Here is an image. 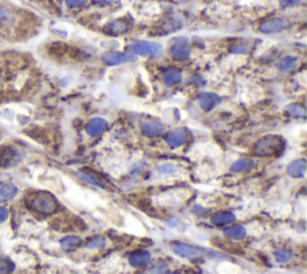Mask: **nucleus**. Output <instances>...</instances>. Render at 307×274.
<instances>
[{
	"label": "nucleus",
	"mask_w": 307,
	"mask_h": 274,
	"mask_svg": "<svg viewBox=\"0 0 307 274\" xmlns=\"http://www.w3.org/2000/svg\"><path fill=\"white\" fill-rule=\"evenodd\" d=\"M172 250L174 254H177L180 258L187 259V260H197V259H221L227 260L229 258L221 254L220 251L212 250V249H206L198 247V245L186 243V242H174L172 244Z\"/></svg>",
	"instance_id": "obj_1"
},
{
	"label": "nucleus",
	"mask_w": 307,
	"mask_h": 274,
	"mask_svg": "<svg viewBox=\"0 0 307 274\" xmlns=\"http://www.w3.org/2000/svg\"><path fill=\"white\" fill-rule=\"evenodd\" d=\"M29 207L39 215H52L58 211L59 202L52 194L41 191L30 198Z\"/></svg>",
	"instance_id": "obj_2"
},
{
	"label": "nucleus",
	"mask_w": 307,
	"mask_h": 274,
	"mask_svg": "<svg viewBox=\"0 0 307 274\" xmlns=\"http://www.w3.org/2000/svg\"><path fill=\"white\" fill-rule=\"evenodd\" d=\"M284 147V141L277 135H266L256 142L253 153L257 156H270L277 154Z\"/></svg>",
	"instance_id": "obj_3"
},
{
	"label": "nucleus",
	"mask_w": 307,
	"mask_h": 274,
	"mask_svg": "<svg viewBox=\"0 0 307 274\" xmlns=\"http://www.w3.org/2000/svg\"><path fill=\"white\" fill-rule=\"evenodd\" d=\"M126 49L128 52L137 56H158L161 52L162 46L156 42L150 41H135L128 45Z\"/></svg>",
	"instance_id": "obj_4"
},
{
	"label": "nucleus",
	"mask_w": 307,
	"mask_h": 274,
	"mask_svg": "<svg viewBox=\"0 0 307 274\" xmlns=\"http://www.w3.org/2000/svg\"><path fill=\"white\" fill-rule=\"evenodd\" d=\"M23 159V153L15 145H4L0 148V167L15 166Z\"/></svg>",
	"instance_id": "obj_5"
},
{
	"label": "nucleus",
	"mask_w": 307,
	"mask_h": 274,
	"mask_svg": "<svg viewBox=\"0 0 307 274\" xmlns=\"http://www.w3.org/2000/svg\"><path fill=\"white\" fill-rule=\"evenodd\" d=\"M190 44H188V40L185 36L176 39L172 46H170V56L177 62L186 60L190 57Z\"/></svg>",
	"instance_id": "obj_6"
},
{
	"label": "nucleus",
	"mask_w": 307,
	"mask_h": 274,
	"mask_svg": "<svg viewBox=\"0 0 307 274\" xmlns=\"http://www.w3.org/2000/svg\"><path fill=\"white\" fill-rule=\"evenodd\" d=\"M165 140L166 143L168 144L170 148H179L187 142L188 133L185 129H183V127H178V129L170 130L169 133H167Z\"/></svg>",
	"instance_id": "obj_7"
},
{
	"label": "nucleus",
	"mask_w": 307,
	"mask_h": 274,
	"mask_svg": "<svg viewBox=\"0 0 307 274\" xmlns=\"http://www.w3.org/2000/svg\"><path fill=\"white\" fill-rule=\"evenodd\" d=\"M151 261V254L146 250H136L128 255V263L135 268H143Z\"/></svg>",
	"instance_id": "obj_8"
},
{
	"label": "nucleus",
	"mask_w": 307,
	"mask_h": 274,
	"mask_svg": "<svg viewBox=\"0 0 307 274\" xmlns=\"http://www.w3.org/2000/svg\"><path fill=\"white\" fill-rule=\"evenodd\" d=\"M16 23V12L9 5L0 4V30L9 29Z\"/></svg>",
	"instance_id": "obj_9"
},
{
	"label": "nucleus",
	"mask_w": 307,
	"mask_h": 274,
	"mask_svg": "<svg viewBox=\"0 0 307 274\" xmlns=\"http://www.w3.org/2000/svg\"><path fill=\"white\" fill-rule=\"evenodd\" d=\"M287 28V21L282 17H276V19L265 21L259 26V30L264 34H273L281 31Z\"/></svg>",
	"instance_id": "obj_10"
},
{
	"label": "nucleus",
	"mask_w": 307,
	"mask_h": 274,
	"mask_svg": "<svg viewBox=\"0 0 307 274\" xmlns=\"http://www.w3.org/2000/svg\"><path fill=\"white\" fill-rule=\"evenodd\" d=\"M77 177L80 178L82 181H84V183L89 184V186L99 188V189H102V190L108 189V186H107V183L105 180H102L101 178H99L94 173L89 172V171H85V170L78 171Z\"/></svg>",
	"instance_id": "obj_11"
},
{
	"label": "nucleus",
	"mask_w": 307,
	"mask_h": 274,
	"mask_svg": "<svg viewBox=\"0 0 307 274\" xmlns=\"http://www.w3.org/2000/svg\"><path fill=\"white\" fill-rule=\"evenodd\" d=\"M198 104L203 111L210 112L221 104V97L215 93H203L198 99Z\"/></svg>",
	"instance_id": "obj_12"
},
{
	"label": "nucleus",
	"mask_w": 307,
	"mask_h": 274,
	"mask_svg": "<svg viewBox=\"0 0 307 274\" xmlns=\"http://www.w3.org/2000/svg\"><path fill=\"white\" fill-rule=\"evenodd\" d=\"M133 59V57L120 52H107L106 54L103 56V62L108 66H118L121 65V64L130 63Z\"/></svg>",
	"instance_id": "obj_13"
},
{
	"label": "nucleus",
	"mask_w": 307,
	"mask_h": 274,
	"mask_svg": "<svg viewBox=\"0 0 307 274\" xmlns=\"http://www.w3.org/2000/svg\"><path fill=\"white\" fill-rule=\"evenodd\" d=\"M108 127V123L106 119L103 118H92L89 120L85 125V133H87L90 137H96L99 135H101Z\"/></svg>",
	"instance_id": "obj_14"
},
{
	"label": "nucleus",
	"mask_w": 307,
	"mask_h": 274,
	"mask_svg": "<svg viewBox=\"0 0 307 274\" xmlns=\"http://www.w3.org/2000/svg\"><path fill=\"white\" fill-rule=\"evenodd\" d=\"M287 172L289 176L295 179L303 178L306 174V161L303 159L294 160L287 166Z\"/></svg>",
	"instance_id": "obj_15"
},
{
	"label": "nucleus",
	"mask_w": 307,
	"mask_h": 274,
	"mask_svg": "<svg viewBox=\"0 0 307 274\" xmlns=\"http://www.w3.org/2000/svg\"><path fill=\"white\" fill-rule=\"evenodd\" d=\"M142 134L146 137H158L163 134L165 131V125L160 122H146L141 127Z\"/></svg>",
	"instance_id": "obj_16"
},
{
	"label": "nucleus",
	"mask_w": 307,
	"mask_h": 274,
	"mask_svg": "<svg viewBox=\"0 0 307 274\" xmlns=\"http://www.w3.org/2000/svg\"><path fill=\"white\" fill-rule=\"evenodd\" d=\"M223 236L232 241H241L247 236V230L242 225L228 226L223 230Z\"/></svg>",
	"instance_id": "obj_17"
},
{
	"label": "nucleus",
	"mask_w": 307,
	"mask_h": 274,
	"mask_svg": "<svg viewBox=\"0 0 307 274\" xmlns=\"http://www.w3.org/2000/svg\"><path fill=\"white\" fill-rule=\"evenodd\" d=\"M237 220V216H235L233 213L231 212H221L214 214L212 218H210V223L213 224L214 226L221 227L224 225H229V224L234 223Z\"/></svg>",
	"instance_id": "obj_18"
},
{
	"label": "nucleus",
	"mask_w": 307,
	"mask_h": 274,
	"mask_svg": "<svg viewBox=\"0 0 307 274\" xmlns=\"http://www.w3.org/2000/svg\"><path fill=\"white\" fill-rule=\"evenodd\" d=\"M18 193V188L12 183H6L0 186V202H8L12 200Z\"/></svg>",
	"instance_id": "obj_19"
},
{
	"label": "nucleus",
	"mask_w": 307,
	"mask_h": 274,
	"mask_svg": "<svg viewBox=\"0 0 307 274\" xmlns=\"http://www.w3.org/2000/svg\"><path fill=\"white\" fill-rule=\"evenodd\" d=\"M82 244V240L80 236H66L60 241V247L64 251L69 252L73 251Z\"/></svg>",
	"instance_id": "obj_20"
},
{
	"label": "nucleus",
	"mask_w": 307,
	"mask_h": 274,
	"mask_svg": "<svg viewBox=\"0 0 307 274\" xmlns=\"http://www.w3.org/2000/svg\"><path fill=\"white\" fill-rule=\"evenodd\" d=\"M298 63H299V60L296 57H293V56L284 57V58L281 59L280 63H278V70L283 74L292 72L293 70L296 69Z\"/></svg>",
	"instance_id": "obj_21"
},
{
	"label": "nucleus",
	"mask_w": 307,
	"mask_h": 274,
	"mask_svg": "<svg viewBox=\"0 0 307 274\" xmlns=\"http://www.w3.org/2000/svg\"><path fill=\"white\" fill-rule=\"evenodd\" d=\"M162 78L167 87H173V85L180 83L181 80H183V75H181L180 71L170 69L163 72Z\"/></svg>",
	"instance_id": "obj_22"
},
{
	"label": "nucleus",
	"mask_w": 307,
	"mask_h": 274,
	"mask_svg": "<svg viewBox=\"0 0 307 274\" xmlns=\"http://www.w3.org/2000/svg\"><path fill=\"white\" fill-rule=\"evenodd\" d=\"M10 66H6V62L5 64L3 63V60H0V94L5 93L6 88L10 84Z\"/></svg>",
	"instance_id": "obj_23"
},
{
	"label": "nucleus",
	"mask_w": 307,
	"mask_h": 274,
	"mask_svg": "<svg viewBox=\"0 0 307 274\" xmlns=\"http://www.w3.org/2000/svg\"><path fill=\"white\" fill-rule=\"evenodd\" d=\"M253 166H255V161L252 159H239L231 166V171L235 173H240L251 170Z\"/></svg>",
	"instance_id": "obj_24"
},
{
	"label": "nucleus",
	"mask_w": 307,
	"mask_h": 274,
	"mask_svg": "<svg viewBox=\"0 0 307 274\" xmlns=\"http://www.w3.org/2000/svg\"><path fill=\"white\" fill-rule=\"evenodd\" d=\"M126 27H127V24L125 21L118 20V21H114V22H112V23H109L108 26H107L106 30H107V33H109L112 35H117V34L124 33V31L126 30Z\"/></svg>",
	"instance_id": "obj_25"
},
{
	"label": "nucleus",
	"mask_w": 307,
	"mask_h": 274,
	"mask_svg": "<svg viewBox=\"0 0 307 274\" xmlns=\"http://www.w3.org/2000/svg\"><path fill=\"white\" fill-rule=\"evenodd\" d=\"M106 244H107L106 238L102 236H98V237L91 238V240H89L87 243H85L84 247L87 249H90V250H94V249H100V248L106 247Z\"/></svg>",
	"instance_id": "obj_26"
},
{
	"label": "nucleus",
	"mask_w": 307,
	"mask_h": 274,
	"mask_svg": "<svg viewBox=\"0 0 307 274\" xmlns=\"http://www.w3.org/2000/svg\"><path fill=\"white\" fill-rule=\"evenodd\" d=\"M275 259L280 263H287L293 259V252L287 249H278L275 251Z\"/></svg>",
	"instance_id": "obj_27"
},
{
	"label": "nucleus",
	"mask_w": 307,
	"mask_h": 274,
	"mask_svg": "<svg viewBox=\"0 0 307 274\" xmlns=\"http://www.w3.org/2000/svg\"><path fill=\"white\" fill-rule=\"evenodd\" d=\"M285 111L289 115L295 117V118H301V117H305V108L300 107L299 105H289Z\"/></svg>",
	"instance_id": "obj_28"
},
{
	"label": "nucleus",
	"mask_w": 307,
	"mask_h": 274,
	"mask_svg": "<svg viewBox=\"0 0 307 274\" xmlns=\"http://www.w3.org/2000/svg\"><path fill=\"white\" fill-rule=\"evenodd\" d=\"M177 172V167L173 163H163L158 167V173L161 176H170V174Z\"/></svg>",
	"instance_id": "obj_29"
},
{
	"label": "nucleus",
	"mask_w": 307,
	"mask_h": 274,
	"mask_svg": "<svg viewBox=\"0 0 307 274\" xmlns=\"http://www.w3.org/2000/svg\"><path fill=\"white\" fill-rule=\"evenodd\" d=\"M15 269V265L8 259H0V274H9Z\"/></svg>",
	"instance_id": "obj_30"
},
{
	"label": "nucleus",
	"mask_w": 307,
	"mask_h": 274,
	"mask_svg": "<svg viewBox=\"0 0 307 274\" xmlns=\"http://www.w3.org/2000/svg\"><path fill=\"white\" fill-rule=\"evenodd\" d=\"M248 45H245L240 42L238 45H233L231 48L232 53H235V54H245V53L248 52Z\"/></svg>",
	"instance_id": "obj_31"
},
{
	"label": "nucleus",
	"mask_w": 307,
	"mask_h": 274,
	"mask_svg": "<svg viewBox=\"0 0 307 274\" xmlns=\"http://www.w3.org/2000/svg\"><path fill=\"white\" fill-rule=\"evenodd\" d=\"M88 0H65V4L67 5V8L70 9H76L80 8V6L84 5Z\"/></svg>",
	"instance_id": "obj_32"
},
{
	"label": "nucleus",
	"mask_w": 307,
	"mask_h": 274,
	"mask_svg": "<svg viewBox=\"0 0 307 274\" xmlns=\"http://www.w3.org/2000/svg\"><path fill=\"white\" fill-rule=\"evenodd\" d=\"M302 0H280V5L283 9H288V8H293V6L299 5Z\"/></svg>",
	"instance_id": "obj_33"
},
{
	"label": "nucleus",
	"mask_w": 307,
	"mask_h": 274,
	"mask_svg": "<svg viewBox=\"0 0 307 274\" xmlns=\"http://www.w3.org/2000/svg\"><path fill=\"white\" fill-rule=\"evenodd\" d=\"M9 216H10L9 209L6 207H3V206H0V224L5 223L6 220L9 219Z\"/></svg>",
	"instance_id": "obj_34"
},
{
	"label": "nucleus",
	"mask_w": 307,
	"mask_h": 274,
	"mask_svg": "<svg viewBox=\"0 0 307 274\" xmlns=\"http://www.w3.org/2000/svg\"><path fill=\"white\" fill-rule=\"evenodd\" d=\"M165 274H180V273H178V272H167Z\"/></svg>",
	"instance_id": "obj_35"
}]
</instances>
